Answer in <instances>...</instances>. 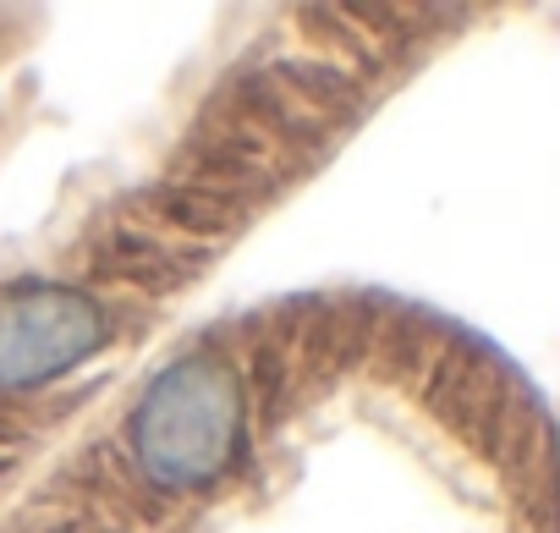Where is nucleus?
<instances>
[{
  "instance_id": "nucleus-2",
  "label": "nucleus",
  "mask_w": 560,
  "mask_h": 533,
  "mask_svg": "<svg viewBox=\"0 0 560 533\" xmlns=\"http://www.w3.org/2000/svg\"><path fill=\"white\" fill-rule=\"evenodd\" d=\"M110 341L100 298L61 281H23L0 292V391H45Z\"/></svg>"
},
{
  "instance_id": "nucleus-1",
  "label": "nucleus",
  "mask_w": 560,
  "mask_h": 533,
  "mask_svg": "<svg viewBox=\"0 0 560 533\" xmlns=\"http://www.w3.org/2000/svg\"><path fill=\"white\" fill-rule=\"evenodd\" d=\"M242 440H247L242 380L209 347L171 358L127 413L132 467L165 495H192L220 484L236 467Z\"/></svg>"
}]
</instances>
